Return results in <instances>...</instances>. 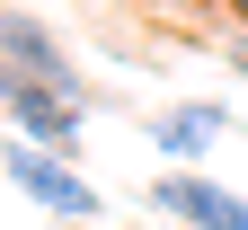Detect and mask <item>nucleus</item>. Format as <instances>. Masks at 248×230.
Returning <instances> with one entry per match:
<instances>
[{
	"label": "nucleus",
	"mask_w": 248,
	"mask_h": 230,
	"mask_svg": "<svg viewBox=\"0 0 248 230\" xmlns=\"http://www.w3.org/2000/svg\"><path fill=\"white\" fill-rule=\"evenodd\" d=\"M222 133H231V115L213 107V97H186V107H160V115H151V151H160V159H204Z\"/></svg>",
	"instance_id": "nucleus-5"
},
{
	"label": "nucleus",
	"mask_w": 248,
	"mask_h": 230,
	"mask_svg": "<svg viewBox=\"0 0 248 230\" xmlns=\"http://www.w3.org/2000/svg\"><path fill=\"white\" fill-rule=\"evenodd\" d=\"M222 9H231V27H239V36H248V0H222Z\"/></svg>",
	"instance_id": "nucleus-6"
},
{
	"label": "nucleus",
	"mask_w": 248,
	"mask_h": 230,
	"mask_svg": "<svg viewBox=\"0 0 248 230\" xmlns=\"http://www.w3.org/2000/svg\"><path fill=\"white\" fill-rule=\"evenodd\" d=\"M0 177H9L36 213H53V221H98L107 213V195L89 186L62 151H45V142H9V151H0Z\"/></svg>",
	"instance_id": "nucleus-1"
},
{
	"label": "nucleus",
	"mask_w": 248,
	"mask_h": 230,
	"mask_svg": "<svg viewBox=\"0 0 248 230\" xmlns=\"http://www.w3.org/2000/svg\"><path fill=\"white\" fill-rule=\"evenodd\" d=\"M0 62H9V71H36V80L80 89V71H71V45H62L45 18H27V9H0ZM80 97H89V89H80Z\"/></svg>",
	"instance_id": "nucleus-4"
},
{
	"label": "nucleus",
	"mask_w": 248,
	"mask_h": 230,
	"mask_svg": "<svg viewBox=\"0 0 248 230\" xmlns=\"http://www.w3.org/2000/svg\"><path fill=\"white\" fill-rule=\"evenodd\" d=\"M151 213H169L186 230H248V195L231 186H213L195 169H169V177H151Z\"/></svg>",
	"instance_id": "nucleus-3"
},
{
	"label": "nucleus",
	"mask_w": 248,
	"mask_h": 230,
	"mask_svg": "<svg viewBox=\"0 0 248 230\" xmlns=\"http://www.w3.org/2000/svg\"><path fill=\"white\" fill-rule=\"evenodd\" d=\"M0 107H9L18 142H45V151H71L80 124H89V97H80V89L36 80V71H9V62H0Z\"/></svg>",
	"instance_id": "nucleus-2"
}]
</instances>
